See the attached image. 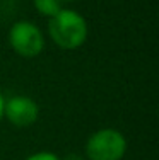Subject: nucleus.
Listing matches in <instances>:
<instances>
[{"instance_id": "nucleus-1", "label": "nucleus", "mask_w": 159, "mask_h": 160, "mask_svg": "<svg viewBox=\"0 0 159 160\" xmlns=\"http://www.w3.org/2000/svg\"><path fill=\"white\" fill-rule=\"evenodd\" d=\"M48 34L60 49L72 51L81 48L87 41V21L77 10L62 9L58 14L48 19Z\"/></svg>"}, {"instance_id": "nucleus-2", "label": "nucleus", "mask_w": 159, "mask_h": 160, "mask_svg": "<svg viewBox=\"0 0 159 160\" xmlns=\"http://www.w3.org/2000/svg\"><path fill=\"white\" fill-rule=\"evenodd\" d=\"M86 160H122L127 153V138L115 128H101L87 138Z\"/></svg>"}, {"instance_id": "nucleus-3", "label": "nucleus", "mask_w": 159, "mask_h": 160, "mask_svg": "<svg viewBox=\"0 0 159 160\" xmlns=\"http://www.w3.org/2000/svg\"><path fill=\"white\" fill-rule=\"evenodd\" d=\"M9 44L22 58H36L45 49V36L31 21H17L9 29Z\"/></svg>"}, {"instance_id": "nucleus-4", "label": "nucleus", "mask_w": 159, "mask_h": 160, "mask_svg": "<svg viewBox=\"0 0 159 160\" xmlns=\"http://www.w3.org/2000/svg\"><path fill=\"white\" fill-rule=\"evenodd\" d=\"M3 118H7V121L17 128H28L38 121L40 108L34 99L28 96H12L5 99Z\"/></svg>"}, {"instance_id": "nucleus-5", "label": "nucleus", "mask_w": 159, "mask_h": 160, "mask_svg": "<svg viewBox=\"0 0 159 160\" xmlns=\"http://www.w3.org/2000/svg\"><path fill=\"white\" fill-rule=\"evenodd\" d=\"M33 5L36 7V10L45 17H53L55 14H58L63 9V3L60 0H33Z\"/></svg>"}, {"instance_id": "nucleus-6", "label": "nucleus", "mask_w": 159, "mask_h": 160, "mask_svg": "<svg viewBox=\"0 0 159 160\" xmlns=\"http://www.w3.org/2000/svg\"><path fill=\"white\" fill-rule=\"evenodd\" d=\"M26 160H62V158L53 152H36V153L29 155Z\"/></svg>"}, {"instance_id": "nucleus-7", "label": "nucleus", "mask_w": 159, "mask_h": 160, "mask_svg": "<svg viewBox=\"0 0 159 160\" xmlns=\"http://www.w3.org/2000/svg\"><path fill=\"white\" fill-rule=\"evenodd\" d=\"M62 160H86V157H82V155H79V153H67L65 157H63Z\"/></svg>"}, {"instance_id": "nucleus-8", "label": "nucleus", "mask_w": 159, "mask_h": 160, "mask_svg": "<svg viewBox=\"0 0 159 160\" xmlns=\"http://www.w3.org/2000/svg\"><path fill=\"white\" fill-rule=\"evenodd\" d=\"M3 104H5V97H3V94L0 92V121L3 119Z\"/></svg>"}, {"instance_id": "nucleus-9", "label": "nucleus", "mask_w": 159, "mask_h": 160, "mask_svg": "<svg viewBox=\"0 0 159 160\" xmlns=\"http://www.w3.org/2000/svg\"><path fill=\"white\" fill-rule=\"evenodd\" d=\"M62 3H72V2H75V0H60Z\"/></svg>"}]
</instances>
